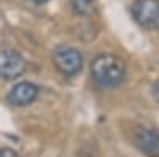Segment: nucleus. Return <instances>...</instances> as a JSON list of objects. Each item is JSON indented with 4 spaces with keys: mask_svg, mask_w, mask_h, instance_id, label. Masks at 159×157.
<instances>
[{
    "mask_svg": "<svg viewBox=\"0 0 159 157\" xmlns=\"http://www.w3.org/2000/svg\"><path fill=\"white\" fill-rule=\"evenodd\" d=\"M91 75L99 86L115 87L121 84L126 76V65L118 56L102 54L97 56L91 63Z\"/></svg>",
    "mask_w": 159,
    "mask_h": 157,
    "instance_id": "1",
    "label": "nucleus"
},
{
    "mask_svg": "<svg viewBox=\"0 0 159 157\" xmlns=\"http://www.w3.org/2000/svg\"><path fill=\"white\" fill-rule=\"evenodd\" d=\"M52 60L57 70L65 76H73L83 68V56L81 52L70 46H61L54 51Z\"/></svg>",
    "mask_w": 159,
    "mask_h": 157,
    "instance_id": "2",
    "label": "nucleus"
},
{
    "mask_svg": "<svg viewBox=\"0 0 159 157\" xmlns=\"http://www.w3.org/2000/svg\"><path fill=\"white\" fill-rule=\"evenodd\" d=\"M25 72V60L19 52L13 49L0 51V78L16 80Z\"/></svg>",
    "mask_w": 159,
    "mask_h": 157,
    "instance_id": "3",
    "label": "nucleus"
},
{
    "mask_svg": "<svg viewBox=\"0 0 159 157\" xmlns=\"http://www.w3.org/2000/svg\"><path fill=\"white\" fill-rule=\"evenodd\" d=\"M132 15L143 27H153L159 21V0H137L132 7Z\"/></svg>",
    "mask_w": 159,
    "mask_h": 157,
    "instance_id": "4",
    "label": "nucleus"
},
{
    "mask_svg": "<svg viewBox=\"0 0 159 157\" xmlns=\"http://www.w3.org/2000/svg\"><path fill=\"white\" fill-rule=\"evenodd\" d=\"M137 148L148 157H159V130L142 129L135 135Z\"/></svg>",
    "mask_w": 159,
    "mask_h": 157,
    "instance_id": "5",
    "label": "nucleus"
},
{
    "mask_svg": "<svg viewBox=\"0 0 159 157\" xmlns=\"http://www.w3.org/2000/svg\"><path fill=\"white\" fill-rule=\"evenodd\" d=\"M38 97V87L32 83H19L10 90L8 100L15 107H25L30 105Z\"/></svg>",
    "mask_w": 159,
    "mask_h": 157,
    "instance_id": "6",
    "label": "nucleus"
},
{
    "mask_svg": "<svg viewBox=\"0 0 159 157\" xmlns=\"http://www.w3.org/2000/svg\"><path fill=\"white\" fill-rule=\"evenodd\" d=\"M73 11L80 16H89L96 10V2L94 0H72L70 2Z\"/></svg>",
    "mask_w": 159,
    "mask_h": 157,
    "instance_id": "7",
    "label": "nucleus"
},
{
    "mask_svg": "<svg viewBox=\"0 0 159 157\" xmlns=\"http://www.w3.org/2000/svg\"><path fill=\"white\" fill-rule=\"evenodd\" d=\"M0 157H19V154L10 148H2L0 149Z\"/></svg>",
    "mask_w": 159,
    "mask_h": 157,
    "instance_id": "8",
    "label": "nucleus"
},
{
    "mask_svg": "<svg viewBox=\"0 0 159 157\" xmlns=\"http://www.w3.org/2000/svg\"><path fill=\"white\" fill-rule=\"evenodd\" d=\"M154 97H156V100L159 102V81L154 84Z\"/></svg>",
    "mask_w": 159,
    "mask_h": 157,
    "instance_id": "9",
    "label": "nucleus"
},
{
    "mask_svg": "<svg viewBox=\"0 0 159 157\" xmlns=\"http://www.w3.org/2000/svg\"><path fill=\"white\" fill-rule=\"evenodd\" d=\"M30 2H34V3H37V5H43V3L48 2V0H30Z\"/></svg>",
    "mask_w": 159,
    "mask_h": 157,
    "instance_id": "10",
    "label": "nucleus"
}]
</instances>
